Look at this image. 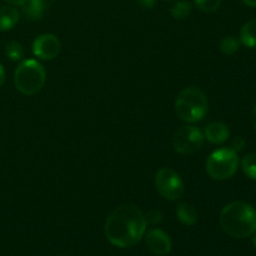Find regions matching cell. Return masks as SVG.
Segmentation results:
<instances>
[{"mask_svg":"<svg viewBox=\"0 0 256 256\" xmlns=\"http://www.w3.org/2000/svg\"><path fill=\"white\" fill-rule=\"evenodd\" d=\"M5 2H9L10 5H15V6H22L26 4L28 0H5Z\"/></svg>","mask_w":256,"mask_h":256,"instance_id":"obj_23","label":"cell"},{"mask_svg":"<svg viewBox=\"0 0 256 256\" xmlns=\"http://www.w3.org/2000/svg\"><path fill=\"white\" fill-rule=\"evenodd\" d=\"M238 152L232 148H222L209 155L206 160V172L214 180H228L239 168Z\"/></svg>","mask_w":256,"mask_h":256,"instance_id":"obj_5","label":"cell"},{"mask_svg":"<svg viewBox=\"0 0 256 256\" xmlns=\"http://www.w3.org/2000/svg\"><path fill=\"white\" fill-rule=\"evenodd\" d=\"M248 6H252V8H256V0H242Z\"/></svg>","mask_w":256,"mask_h":256,"instance_id":"obj_25","label":"cell"},{"mask_svg":"<svg viewBox=\"0 0 256 256\" xmlns=\"http://www.w3.org/2000/svg\"><path fill=\"white\" fill-rule=\"evenodd\" d=\"M192 4L188 2H178L176 4H174V6L172 8L170 12H172V16L176 20H184L192 14Z\"/></svg>","mask_w":256,"mask_h":256,"instance_id":"obj_16","label":"cell"},{"mask_svg":"<svg viewBox=\"0 0 256 256\" xmlns=\"http://www.w3.org/2000/svg\"><path fill=\"white\" fill-rule=\"evenodd\" d=\"M4 82H5V70L4 68H2V65L0 64V86L4 84Z\"/></svg>","mask_w":256,"mask_h":256,"instance_id":"obj_24","label":"cell"},{"mask_svg":"<svg viewBox=\"0 0 256 256\" xmlns=\"http://www.w3.org/2000/svg\"><path fill=\"white\" fill-rule=\"evenodd\" d=\"M176 216L180 222L188 226H192L198 222V212L189 202H182L176 208Z\"/></svg>","mask_w":256,"mask_h":256,"instance_id":"obj_13","label":"cell"},{"mask_svg":"<svg viewBox=\"0 0 256 256\" xmlns=\"http://www.w3.org/2000/svg\"><path fill=\"white\" fill-rule=\"evenodd\" d=\"M240 48V40H238L235 36H225L220 42V50L225 55H234L238 52Z\"/></svg>","mask_w":256,"mask_h":256,"instance_id":"obj_17","label":"cell"},{"mask_svg":"<svg viewBox=\"0 0 256 256\" xmlns=\"http://www.w3.org/2000/svg\"><path fill=\"white\" fill-rule=\"evenodd\" d=\"M244 146H245V140L240 136L235 138L234 142H232V149L236 152L244 149Z\"/></svg>","mask_w":256,"mask_h":256,"instance_id":"obj_21","label":"cell"},{"mask_svg":"<svg viewBox=\"0 0 256 256\" xmlns=\"http://www.w3.org/2000/svg\"><path fill=\"white\" fill-rule=\"evenodd\" d=\"M144 212L135 205H122L108 216L105 236L114 246L126 249L135 246L146 232Z\"/></svg>","mask_w":256,"mask_h":256,"instance_id":"obj_1","label":"cell"},{"mask_svg":"<svg viewBox=\"0 0 256 256\" xmlns=\"http://www.w3.org/2000/svg\"><path fill=\"white\" fill-rule=\"evenodd\" d=\"M252 242H254V245L256 248V232H254V234H252Z\"/></svg>","mask_w":256,"mask_h":256,"instance_id":"obj_27","label":"cell"},{"mask_svg":"<svg viewBox=\"0 0 256 256\" xmlns=\"http://www.w3.org/2000/svg\"><path fill=\"white\" fill-rule=\"evenodd\" d=\"M60 52V40L54 34H42L32 42V52L42 60H52Z\"/></svg>","mask_w":256,"mask_h":256,"instance_id":"obj_8","label":"cell"},{"mask_svg":"<svg viewBox=\"0 0 256 256\" xmlns=\"http://www.w3.org/2000/svg\"><path fill=\"white\" fill-rule=\"evenodd\" d=\"M204 132L194 125H185L175 130L172 144L176 152L182 155H192L199 152L204 144Z\"/></svg>","mask_w":256,"mask_h":256,"instance_id":"obj_6","label":"cell"},{"mask_svg":"<svg viewBox=\"0 0 256 256\" xmlns=\"http://www.w3.org/2000/svg\"><path fill=\"white\" fill-rule=\"evenodd\" d=\"M240 42L250 49L256 48V19L249 20L240 30Z\"/></svg>","mask_w":256,"mask_h":256,"instance_id":"obj_14","label":"cell"},{"mask_svg":"<svg viewBox=\"0 0 256 256\" xmlns=\"http://www.w3.org/2000/svg\"><path fill=\"white\" fill-rule=\"evenodd\" d=\"M5 52H6L8 58H9L10 60L18 62V60H22V58L24 56V48H22V45L20 44V42H10L9 44L6 45Z\"/></svg>","mask_w":256,"mask_h":256,"instance_id":"obj_18","label":"cell"},{"mask_svg":"<svg viewBox=\"0 0 256 256\" xmlns=\"http://www.w3.org/2000/svg\"><path fill=\"white\" fill-rule=\"evenodd\" d=\"M164 2H172V0H164Z\"/></svg>","mask_w":256,"mask_h":256,"instance_id":"obj_28","label":"cell"},{"mask_svg":"<svg viewBox=\"0 0 256 256\" xmlns=\"http://www.w3.org/2000/svg\"><path fill=\"white\" fill-rule=\"evenodd\" d=\"M230 135L229 126L224 122H214L205 126L204 138L212 144H222L228 140Z\"/></svg>","mask_w":256,"mask_h":256,"instance_id":"obj_10","label":"cell"},{"mask_svg":"<svg viewBox=\"0 0 256 256\" xmlns=\"http://www.w3.org/2000/svg\"><path fill=\"white\" fill-rule=\"evenodd\" d=\"M220 226L236 239L252 236L256 232V210L244 202L228 204L220 212Z\"/></svg>","mask_w":256,"mask_h":256,"instance_id":"obj_2","label":"cell"},{"mask_svg":"<svg viewBox=\"0 0 256 256\" xmlns=\"http://www.w3.org/2000/svg\"><path fill=\"white\" fill-rule=\"evenodd\" d=\"M252 124H254V126H255V129H256V104H255V106H254V109H252Z\"/></svg>","mask_w":256,"mask_h":256,"instance_id":"obj_26","label":"cell"},{"mask_svg":"<svg viewBox=\"0 0 256 256\" xmlns=\"http://www.w3.org/2000/svg\"><path fill=\"white\" fill-rule=\"evenodd\" d=\"M19 12L12 5L0 6V32H8L12 29L19 22Z\"/></svg>","mask_w":256,"mask_h":256,"instance_id":"obj_12","label":"cell"},{"mask_svg":"<svg viewBox=\"0 0 256 256\" xmlns=\"http://www.w3.org/2000/svg\"><path fill=\"white\" fill-rule=\"evenodd\" d=\"M209 109L206 95L196 86L182 89L175 100L176 115L186 122H196L204 119Z\"/></svg>","mask_w":256,"mask_h":256,"instance_id":"obj_3","label":"cell"},{"mask_svg":"<svg viewBox=\"0 0 256 256\" xmlns=\"http://www.w3.org/2000/svg\"><path fill=\"white\" fill-rule=\"evenodd\" d=\"M195 5L204 12H214L219 9L220 0H195Z\"/></svg>","mask_w":256,"mask_h":256,"instance_id":"obj_19","label":"cell"},{"mask_svg":"<svg viewBox=\"0 0 256 256\" xmlns=\"http://www.w3.org/2000/svg\"><path fill=\"white\" fill-rule=\"evenodd\" d=\"M145 218H146V222H149V224L156 225V224H159L160 222H162V212H159V210L152 209V210H150L149 212H148V215Z\"/></svg>","mask_w":256,"mask_h":256,"instance_id":"obj_20","label":"cell"},{"mask_svg":"<svg viewBox=\"0 0 256 256\" xmlns=\"http://www.w3.org/2000/svg\"><path fill=\"white\" fill-rule=\"evenodd\" d=\"M55 0H28L24 6V15L28 20L42 19L44 12L54 5Z\"/></svg>","mask_w":256,"mask_h":256,"instance_id":"obj_11","label":"cell"},{"mask_svg":"<svg viewBox=\"0 0 256 256\" xmlns=\"http://www.w3.org/2000/svg\"><path fill=\"white\" fill-rule=\"evenodd\" d=\"M138 2H139L144 9H150V8H152L155 5V0H138Z\"/></svg>","mask_w":256,"mask_h":256,"instance_id":"obj_22","label":"cell"},{"mask_svg":"<svg viewBox=\"0 0 256 256\" xmlns=\"http://www.w3.org/2000/svg\"><path fill=\"white\" fill-rule=\"evenodd\" d=\"M155 188L164 199L172 200V202L182 199L185 192L184 182L180 175L169 168H162L156 172Z\"/></svg>","mask_w":256,"mask_h":256,"instance_id":"obj_7","label":"cell"},{"mask_svg":"<svg viewBox=\"0 0 256 256\" xmlns=\"http://www.w3.org/2000/svg\"><path fill=\"white\" fill-rule=\"evenodd\" d=\"M46 72L44 66L34 59L20 62L14 72V84L18 92L24 95H34L44 88Z\"/></svg>","mask_w":256,"mask_h":256,"instance_id":"obj_4","label":"cell"},{"mask_svg":"<svg viewBox=\"0 0 256 256\" xmlns=\"http://www.w3.org/2000/svg\"><path fill=\"white\" fill-rule=\"evenodd\" d=\"M146 246L154 255L164 256L172 252V242L170 236L162 229H150L145 236Z\"/></svg>","mask_w":256,"mask_h":256,"instance_id":"obj_9","label":"cell"},{"mask_svg":"<svg viewBox=\"0 0 256 256\" xmlns=\"http://www.w3.org/2000/svg\"><path fill=\"white\" fill-rule=\"evenodd\" d=\"M242 168L248 178L256 180V152H250L242 158Z\"/></svg>","mask_w":256,"mask_h":256,"instance_id":"obj_15","label":"cell"}]
</instances>
